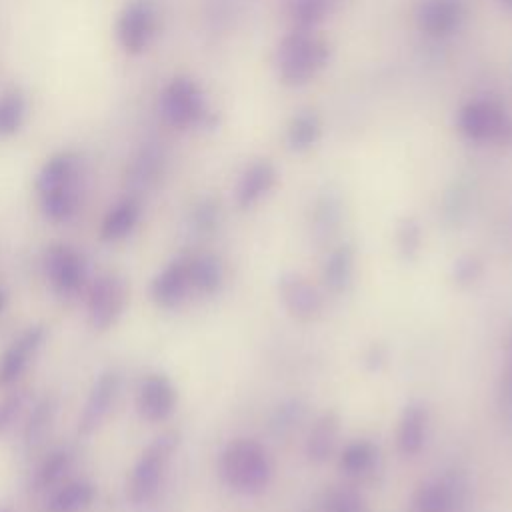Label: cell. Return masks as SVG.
Returning a JSON list of instances; mask_svg holds the SVG:
<instances>
[{
	"mask_svg": "<svg viewBox=\"0 0 512 512\" xmlns=\"http://www.w3.org/2000/svg\"><path fill=\"white\" fill-rule=\"evenodd\" d=\"M218 218H220V210L214 200H202L192 212V224L200 234L214 232L218 226Z\"/></svg>",
	"mask_w": 512,
	"mask_h": 512,
	"instance_id": "cell-36",
	"label": "cell"
},
{
	"mask_svg": "<svg viewBox=\"0 0 512 512\" xmlns=\"http://www.w3.org/2000/svg\"><path fill=\"white\" fill-rule=\"evenodd\" d=\"M342 210L340 200L334 194H322L312 210V234L318 242L328 240L340 226Z\"/></svg>",
	"mask_w": 512,
	"mask_h": 512,
	"instance_id": "cell-27",
	"label": "cell"
},
{
	"mask_svg": "<svg viewBox=\"0 0 512 512\" xmlns=\"http://www.w3.org/2000/svg\"><path fill=\"white\" fill-rule=\"evenodd\" d=\"M70 464H72V452L68 448H54L40 462L32 482L34 488L36 490L52 488L60 478H64V474L70 470Z\"/></svg>",
	"mask_w": 512,
	"mask_h": 512,
	"instance_id": "cell-30",
	"label": "cell"
},
{
	"mask_svg": "<svg viewBox=\"0 0 512 512\" xmlns=\"http://www.w3.org/2000/svg\"><path fill=\"white\" fill-rule=\"evenodd\" d=\"M120 390V374L116 370H104L92 384L88 398L82 406V414L78 418V434L90 436L100 428L106 420L108 412L114 406V400Z\"/></svg>",
	"mask_w": 512,
	"mask_h": 512,
	"instance_id": "cell-12",
	"label": "cell"
},
{
	"mask_svg": "<svg viewBox=\"0 0 512 512\" xmlns=\"http://www.w3.org/2000/svg\"><path fill=\"white\" fill-rule=\"evenodd\" d=\"M44 328L30 326L26 332L20 334L16 342H12L0 356V388H8L14 384L20 374L26 370L30 358L38 352L40 344L44 342Z\"/></svg>",
	"mask_w": 512,
	"mask_h": 512,
	"instance_id": "cell-16",
	"label": "cell"
},
{
	"mask_svg": "<svg viewBox=\"0 0 512 512\" xmlns=\"http://www.w3.org/2000/svg\"><path fill=\"white\" fill-rule=\"evenodd\" d=\"M178 402L176 388L166 374H148L138 388L136 408L148 422H164L172 416Z\"/></svg>",
	"mask_w": 512,
	"mask_h": 512,
	"instance_id": "cell-13",
	"label": "cell"
},
{
	"mask_svg": "<svg viewBox=\"0 0 512 512\" xmlns=\"http://www.w3.org/2000/svg\"><path fill=\"white\" fill-rule=\"evenodd\" d=\"M160 114L174 128H188L206 116V102L200 86L186 76L172 78L160 94Z\"/></svg>",
	"mask_w": 512,
	"mask_h": 512,
	"instance_id": "cell-7",
	"label": "cell"
},
{
	"mask_svg": "<svg viewBox=\"0 0 512 512\" xmlns=\"http://www.w3.org/2000/svg\"><path fill=\"white\" fill-rule=\"evenodd\" d=\"M340 434V416L334 410H324L316 416L312 422L306 442H304V454L312 464H324L334 454Z\"/></svg>",
	"mask_w": 512,
	"mask_h": 512,
	"instance_id": "cell-19",
	"label": "cell"
},
{
	"mask_svg": "<svg viewBox=\"0 0 512 512\" xmlns=\"http://www.w3.org/2000/svg\"><path fill=\"white\" fill-rule=\"evenodd\" d=\"M44 276L60 298H74L86 284L88 266L84 256L70 244H52L46 248L44 258Z\"/></svg>",
	"mask_w": 512,
	"mask_h": 512,
	"instance_id": "cell-6",
	"label": "cell"
},
{
	"mask_svg": "<svg viewBox=\"0 0 512 512\" xmlns=\"http://www.w3.org/2000/svg\"><path fill=\"white\" fill-rule=\"evenodd\" d=\"M94 500V486L88 480H72L56 488L46 500V512H82Z\"/></svg>",
	"mask_w": 512,
	"mask_h": 512,
	"instance_id": "cell-24",
	"label": "cell"
},
{
	"mask_svg": "<svg viewBox=\"0 0 512 512\" xmlns=\"http://www.w3.org/2000/svg\"><path fill=\"white\" fill-rule=\"evenodd\" d=\"M356 272V250L350 242L334 246L322 264V284L332 294H342L350 288Z\"/></svg>",
	"mask_w": 512,
	"mask_h": 512,
	"instance_id": "cell-21",
	"label": "cell"
},
{
	"mask_svg": "<svg viewBox=\"0 0 512 512\" xmlns=\"http://www.w3.org/2000/svg\"><path fill=\"white\" fill-rule=\"evenodd\" d=\"M192 292L188 254H182L168 262L152 280L150 296L160 308H176L180 306L188 294Z\"/></svg>",
	"mask_w": 512,
	"mask_h": 512,
	"instance_id": "cell-14",
	"label": "cell"
},
{
	"mask_svg": "<svg viewBox=\"0 0 512 512\" xmlns=\"http://www.w3.org/2000/svg\"><path fill=\"white\" fill-rule=\"evenodd\" d=\"M466 502V480L460 472L422 482L414 492L416 512H460Z\"/></svg>",
	"mask_w": 512,
	"mask_h": 512,
	"instance_id": "cell-9",
	"label": "cell"
},
{
	"mask_svg": "<svg viewBox=\"0 0 512 512\" xmlns=\"http://www.w3.org/2000/svg\"><path fill=\"white\" fill-rule=\"evenodd\" d=\"M484 274V262L476 254H462L450 266V280L458 288L474 286Z\"/></svg>",
	"mask_w": 512,
	"mask_h": 512,
	"instance_id": "cell-35",
	"label": "cell"
},
{
	"mask_svg": "<svg viewBox=\"0 0 512 512\" xmlns=\"http://www.w3.org/2000/svg\"><path fill=\"white\" fill-rule=\"evenodd\" d=\"M4 306H6V292L0 288V312L4 310Z\"/></svg>",
	"mask_w": 512,
	"mask_h": 512,
	"instance_id": "cell-39",
	"label": "cell"
},
{
	"mask_svg": "<svg viewBox=\"0 0 512 512\" xmlns=\"http://www.w3.org/2000/svg\"><path fill=\"white\" fill-rule=\"evenodd\" d=\"M428 422L430 416L424 402L412 400L402 408L396 428V446L402 456H416L424 448L428 436Z\"/></svg>",
	"mask_w": 512,
	"mask_h": 512,
	"instance_id": "cell-17",
	"label": "cell"
},
{
	"mask_svg": "<svg viewBox=\"0 0 512 512\" xmlns=\"http://www.w3.org/2000/svg\"><path fill=\"white\" fill-rule=\"evenodd\" d=\"M224 484L244 496L262 494L272 480V460L268 450L252 438H236L228 442L218 460Z\"/></svg>",
	"mask_w": 512,
	"mask_h": 512,
	"instance_id": "cell-2",
	"label": "cell"
},
{
	"mask_svg": "<svg viewBox=\"0 0 512 512\" xmlns=\"http://www.w3.org/2000/svg\"><path fill=\"white\" fill-rule=\"evenodd\" d=\"M416 24L428 36H446L460 28L466 18L464 0H420L416 6Z\"/></svg>",
	"mask_w": 512,
	"mask_h": 512,
	"instance_id": "cell-15",
	"label": "cell"
},
{
	"mask_svg": "<svg viewBox=\"0 0 512 512\" xmlns=\"http://www.w3.org/2000/svg\"><path fill=\"white\" fill-rule=\"evenodd\" d=\"M510 380H512V340H510Z\"/></svg>",
	"mask_w": 512,
	"mask_h": 512,
	"instance_id": "cell-41",
	"label": "cell"
},
{
	"mask_svg": "<svg viewBox=\"0 0 512 512\" xmlns=\"http://www.w3.org/2000/svg\"><path fill=\"white\" fill-rule=\"evenodd\" d=\"M322 510L324 512H370L366 496L354 486L336 484L328 486L322 492Z\"/></svg>",
	"mask_w": 512,
	"mask_h": 512,
	"instance_id": "cell-29",
	"label": "cell"
},
{
	"mask_svg": "<svg viewBox=\"0 0 512 512\" xmlns=\"http://www.w3.org/2000/svg\"><path fill=\"white\" fill-rule=\"evenodd\" d=\"M380 452L372 440L356 438L338 452V470L352 480H366L378 470Z\"/></svg>",
	"mask_w": 512,
	"mask_h": 512,
	"instance_id": "cell-20",
	"label": "cell"
},
{
	"mask_svg": "<svg viewBox=\"0 0 512 512\" xmlns=\"http://www.w3.org/2000/svg\"><path fill=\"white\" fill-rule=\"evenodd\" d=\"M278 296L284 310L300 322L316 320L324 308L320 290L298 272H284L278 276Z\"/></svg>",
	"mask_w": 512,
	"mask_h": 512,
	"instance_id": "cell-11",
	"label": "cell"
},
{
	"mask_svg": "<svg viewBox=\"0 0 512 512\" xmlns=\"http://www.w3.org/2000/svg\"><path fill=\"white\" fill-rule=\"evenodd\" d=\"M0 512H8V510H0Z\"/></svg>",
	"mask_w": 512,
	"mask_h": 512,
	"instance_id": "cell-42",
	"label": "cell"
},
{
	"mask_svg": "<svg viewBox=\"0 0 512 512\" xmlns=\"http://www.w3.org/2000/svg\"><path fill=\"white\" fill-rule=\"evenodd\" d=\"M422 226L416 218L408 216L404 220H400L398 228H396V246L398 252L404 260H416L420 250H422Z\"/></svg>",
	"mask_w": 512,
	"mask_h": 512,
	"instance_id": "cell-34",
	"label": "cell"
},
{
	"mask_svg": "<svg viewBox=\"0 0 512 512\" xmlns=\"http://www.w3.org/2000/svg\"><path fill=\"white\" fill-rule=\"evenodd\" d=\"M458 130L472 142H512V118L494 100H472L458 112Z\"/></svg>",
	"mask_w": 512,
	"mask_h": 512,
	"instance_id": "cell-5",
	"label": "cell"
},
{
	"mask_svg": "<svg viewBox=\"0 0 512 512\" xmlns=\"http://www.w3.org/2000/svg\"><path fill=\"white\" fill-rule=\"evenodd\" d=\"M140 218V204L136 198H124L116 202L104 216L100 226V238L106 242L126 238Z\"/></svg>",
	"mask_w": 512,
	"mask_h": 512,
	"instance_id": "cell-23",
	"label": "cell"
},
{
	"mask_svg": "<svg viewBox=\"0 0 512 512\" xmlns=\"http://www.w3.org/2000/svg\"><path fill=\"white\" fill-rule=\"evenodd\" d=\"M188 268H190L192 292L212 296L222 288L224 264L216 254H210V252L188 254Z\"/></svg>",
	"mask_w": 512,
	"mask_h": 512,
	"instance_id": "cell-22",
	"label": "cell"
},
{
	"mask_svg": "<svg viewBox=\"0 0 512 512\" xmlns=\"http://www.w3.org/2000/svg\"><path fill=\"white\" fill-rule=\"evenodd\" d=\"M388 360V348L382 344V342H372L366 352H364V366L370 370V372H376L380 370Z\"/></svg>",
	"mask_w": 512,
	"mask_h": 512,
	"instance_id": "cell-38",
	"label": "cell"
},
{
	"mask_svg": "<svg viewBox=\"0 0 512 512\" xmlns=\"http://www.w3.org/2000/svg\"><path fill=\"white\" fill-rule=\"evenodd\" d=\"M500 4H502L506 10L512 12V0H500Z\"/></svg>",
	"mask_w": 512,
	"mask_h": 512,
	"instance_id": "cell-40",
	"label": "cell"
},
{
	"mask_svg": "<svg viewBox=\"0 0 512 512\" xmlns=\"http://www.w3.org/2000/svg\"><path fill=\"white\" fill-rule=\"evenodd\" d=\"M126 286L114 274L98 276L88 292V318L96 330H108L122 314Z\"/></svg>",
	"mask_w": 512,
	"mask_h": 512,
	"instance_id": "cell-10",
	"label": "cell"
},
{
	"mask_svg": "<svg viewBox=\"0 0 512 512\" xmlns=\"http://www.w3.org/2000/svg\"><path fill=\"white\" fill-rule=\"evenodd\" d=\"M82 162L72 152L54 154L44 162L36 178V190L44 216L52 222H68L80 206Z\"/></svg>",
	"mask_w": 512,
	"mask_h": 512,
	"instance_id": "cell-1",
	"label": "cell"
},
{
	"mask_svg": "<svg viewBox=\"0 0 512 512\" xmlns=\"http://www.w3.org/2000/svg\"><path fill=\"white\" fill-rule=\"evenodd\" d=\"M26 102L18 90H8L0 96V138L14 134L24 120Z\"/></svg>",
	"mask_w": 512,
	"mask_h": 512,
	"instance_id": "cell-33",
	"label": "cell"
},
{
	"mask_svg": "<svg viewBox=\"0 0 512 512\" xmlns=\"http://www.w3.org/2000/svg\"><path fill=\"white\" fill-rule=\"evenodd\" d=\"M336 4L338 0H288L286 10L296 28L312 30L334 12Z\"/></svg>",
	"mask_w": 512,
	"mask_h": 512,
	"instance_id": "cell-28",
	"label": "cell"
},
{
	"mask_svg": "<svg viewBox=\"0 0 512 512\" xmlns=\"http://www.w3.org/2000/svg\"><path fill=\"white\" fill-rule=\"evenodd\" d=\"M306 418V404L300 398H286L282 400L272 416H270V430L274 436H288L292 434Z\"/></svg>",
	"mask_w": 512,
	"mask_h": 512,
	"instance_id": "cell-31",
	"label": "cell"
},
{
	"mask_svg": "<svg viewBox=\"0 0 512 512\" xmlns=\"http://www.w3.org/2000/svg\"><path fill=\"white\" fill-rule=\"evenodd\" d=\"M22 402H24L22 392H14V394L0 400V432H4L12 424L18 410L22 408Z\"/></svg>",
	"mask_w": 512,
	"mask_h": 512,
	"instance_id": "cell-37",
	"label": "cell"
},
{
	"mask_svg": "<svg viewBox=\"0 0 512 512\" xmlns=\"http://www.w3.org/2000/svg\"><path fill=\"white\" fill-rule=\"evenodd\" d=\"M164 170V154L158 146H144L128 168V180L134 188H148L156 184Z\"/></svg>",
	"mask_w": 512,
	"mask_h": 512,
	"instance_id": "cell-26",
	"label": "cell"
},
{
	"mask_svg": "<svg viewBox=\"0 0 512 512\" xmlns=\"http://www.w3.org/2000/svg\"><path fill=\"white\" fill-rule=\"evenodd\" d=\"M322 136V122L314 110H300L292 116L286 128L288 148L294 152L310 150Z\"/></svg>",
	"mask_w": 512,
	"mask_h": 512,
	"instance_id": "cell-25",
	"label": "cell"
},
{
	"mask_svg": "<svg viewBox=\"0 0 512 512\" xmlns=\"http://www.w3.org/2000/svg\"><path fill=\"white\" fill-rule=\"evenodd\" d=\"M156 26L158 16L154 4L150 0H132L118 16L116 36L126 52L138 54L152 42Z\"/></svg>",
	"mask_w": 512,
	"mask_h": 512,
	"instance_id": "cell-8",
	"label": "cell"
},
{
	"mask_svg": "<svg viewBox=\"0 0 512 512\" xmlns=\"http://www.w3.org/2000/svg\"><path fill=\"white\" fill-rule=\"evenodd\" d=\"M178 444H180V434L174 430H168L146 446V450L136 460L128 478L126 492L132 504L142 506L156 498L162 486L168 462L176 452Z\"/></svg>",
	"mask_w": 512,
	"mask_h": 512,
	"instance_id": "cell-4",
	"label": "cell"
},
{
	"mask_svg": "<svg viewBox=\"0 0 512 512\" xmlns=\"http://www.w3.org/2000/svg\"><path fill=\"white\" fill-rule=\"evenodd\" d=\"M330 58V46L312 30L296 28L276 48V68L284 84L300 86L312 80Z\"/></svg>",
	"mask_w": 512,
	"mask_h": 512,
	"instance_id": "cell-3",
	"label": "cell"
},
{
	"mask_svg": "<svg viewBox=\"0 0 512 512\" xmlns=\"http://www.w3.org/2000/svg\"><path fill=\"white\" fill-rule=\"evenodd\" d=\"M276 178H278L276 166L270 160L260 158V160L250 162L244 168V172L240 174L238 184H236L238 208L248 210V208L256 206L274 188Z\"/></svg>",
	"mask_w": 512,
	"mask_h": 512,
	"instance_id": "cell-18",
	"label": "cell"
},
{
	"mask_svg": "<svg viewBox=\"0 0 512 512\" xmlns=\"http://www.w3.org/2000/svg\"><path fill=\"white\" fill-rule=\"evenodd\" d=\"M54 400L52 398H42L40 402H36V406L32 408L30 416H28V422L24 426V440L28 446H36L44 440L50 424H52V418H54Z\"/></svg>",
	"mask_w": 512,
	"mask_h": 512,
	"instance_id": "cell-32",
	"label": "cell"
}]
</instances>
